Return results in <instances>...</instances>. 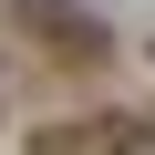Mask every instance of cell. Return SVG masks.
I'll return each mask as SVG.
<instances>
[{
    "mask_svg": "<svg viewBox=\"0 0 155 155\" xmlns=\"http://www.w3.org/2000/svg\"><path fill=\"white\" fill-rule=\"evenodd\" d=\"M155 145V114H93V124H41L31 155H145Z\"/></svg>",
    "mask_w": 155,
    "mask_h": 155,
    "instance_id": "1",
    "label": "cell"
},
{
    "mask_svg": "<svg viewBox=\"0 0 155 155\" xmlns=\"http://www.w3.org/2000/svg\"><path fill=\"white\" fill-rule=\"evenodd\" d=\"M11 11H21V21H31V31L62 52V62H104V31H93L83 11H62V0H11Z\"/></svg>",
    "mask_w": 155,
    "mask_h": 155,
    "instance_id": "2",
    "label": "cell"
}]
</instances>
